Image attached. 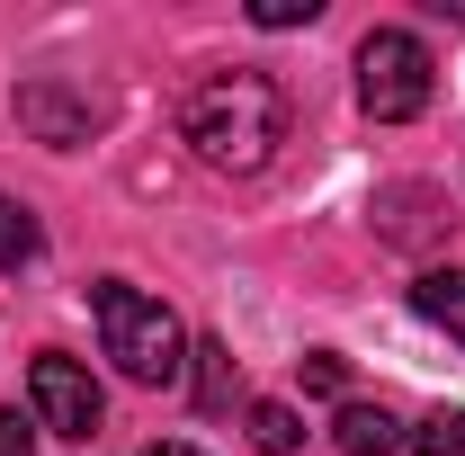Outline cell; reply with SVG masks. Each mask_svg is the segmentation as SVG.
Masks as SVG:
<instances>
[{"label":"cell","mask_w":465,"mask_h":456,"mask_svg":"<svg viewBox=\"0 0 465 456\" xmlns=\"http://www.w3.org/2000/svg\"><path fill=\"white\" fill-rule=\"evenodd\" d=\"M143 456H197V448H188V439H153Z\"/></svg>","instance_id":"5bb4252c"},{"label":"cell","mask_w":465,"mask_h":456,"mask_svg":"<svg viewBox=\"0 0 465 456\" xmlns=\"http://www.w3.org/2000/svg\"><path fill=\"white\" fill-rule=\"evenodd\" d=\"M18 125H36L45 144H63V153H72V144H90V108H81V99H63L54 81H27V90H18Z\"/></svg>","instance_id":"5b68a950"},{"label":"cell","mask_w":465,"mask_h":456,"mask_svg":"<svg viewBox=\"0 0 465 456\" xmlns=\"http://www.w3.org/2000/svg\"><path fill=\"white\" fill-rule=\"evenodd\" d=\"M179 125H188V144H197L206 171L251 179L278 144H287V90H278L269 72H206V81L188 90Z\"/></svg>","instance_id":"6da1fadb"},{"label":"cell","mask_w":465,"mask_h":456,"mask_svg":"<svg viewBox=\"0 0 465 456\" xmlns=\"http://www.w3.org/2000/svg\"><path fill=\"white\" fill-rule=\"evenodd\" d=\"M251 18H260V27H313V18H322V0H260Z\"/></svg>","instance_id":"30bf717a"},{"label":"cell","mask_w":465,"mask_h":456,"mask_svg":"<svg viewBox=\"0 0 465 456\" xmlns=\"http://www.w3.org/2000/svg\"><path fill=\"white\" fill-rule=\"evenodd\" d=\"M90 313H99L108 358L134 376V385H179V376H188V332H179V313L162 304V295H143V286L108 278L99 295H90Z\"/></svg>","instance_id":"7a4b0ae2"},{"label":"cell","mask_w":465,"mask_h":456,"mask_svg":"<svg viewBox=\"0 0 465 456\" xmlns=\"http://www.w3.org/2000/svg\"><path fill=\"white\" fill-rule=\"evenodd\" d=\"M27 402H36V421L54 430V439H99V385H90V367L81 358H63V349H45L36 367H27Z\"/></svg>","instance_id":"277c9868"},{"label":"cell","mask_w":465,"mask_h":456,"mask_svg":"<svg viewBox=\"0 0 465 456\" xmlns=\"http://www.w3.org/2000/svg\"><path fill=\"white\" fill-rule=\"evenodd\" d=\"M0 456H36V421H18V411H0Z\"/></svg>","instance_id":"4fadbf2b"},{"label":"cell","mask_w":465,"mask_h":456,"mask_svg":"<svg viewBox=\"0 0 465 456\" xmlns=\"http://www.w3.org/2000/svg\"><path fill=\"white\" fill-rule=\"evenodd\" d=\"M411 456H465V411H448V402H439V411L411 430Z\"/></svg>","instance_id":"9c48e42d"},{"label":"cell","mask_w":465,"mask_h":456,"mask_svg":"<svg viewBox=\"0 0 465 456\" xmlns=\"http://www.w3.org/2000/svg\"><path fill=\"white\" fill-rule=\"evenodd\" d=\"M358 108L376 125H403V116L430 108V45L403 36V27H376L358 45Z\"/></svg>","instance_id":"3957f363"},{"label":"cell","mask_w":465,"mask_h":456,"mask_svg":"<svg viewBox=\"0 0 465 456\" xmlns=\"http://www.w3.org/2000/svg\"><path fill=\"white\" fill-rule=\"evenodd\" d=\"M188 358H206V402H224V394H232V358H224L215 341H197Z\"/></svg>","instance_id":"8fae6325"},{"label":"cell","mask_w":465,"mask_h":456,"mask_svg":"<svg viewBox=\"0 0 465 456\" xmlns=\"http://www.w3.org/2000/svg\"><path fill=\"white\" fill-rule=\"evenodd\" d=\"M411 304H420V322H439L448 341H465V269H430L411 286Z\"/></svg>","instance_id":"52a82bcc"},{"label":"cell","mask_w":465,"mask_h":456,"mask_svg":"<svg viewBox=\"0 0 465 456\" xmlns=\"http://www.w3.org/2000/svg\"><path fill=\"white\" fill-rule=\"evenodd\" d=\"M9 215H18V206H9V197H0V233H9Z\"/></svg>","instance_id":"9a60e30c"},{"label":"cell","mask_w":465,"mask_h":456,"mask_svg":"<svg viewBox=\"0 0 465 456\" xmlns=\"http://www.w3.org/2000/svg\"><path fill=\"white\" fill-rule=\"evenodd\" d=\"M251 448L295 456L304 448V411H295V402H251Z\"/></svg>","instance_id":"ba28073f"},{"label":"cell","mask_w":465,"mask_h":456,"mask_svg":"<svg viewBox=\"0 0 465 456\" xmlns=\"http://www.w3.org/2000/svg\"><path fill=\"white\" fill-rule=\"evenodd\" d=\"M331 439H341V456H394L403 448V430H394L385 402H349L341 421H331Z\"/></svg>","instance_id":"8992f818"},{"label":"cell","mask_w":465,"mask_h":456,"mask_svg":"<svg viewBox=\"0 0 465 456\" xmlns=\"http://www.w3.org/2000/svg\"><path fill=\"white\" fill-rule=\"evenodd\" d=\"M304 385H313V394H341V385H349V367L331 358V349H313V358H304Z\"/></svg>","instance_id":"7c38bea8"}]
</instances>
